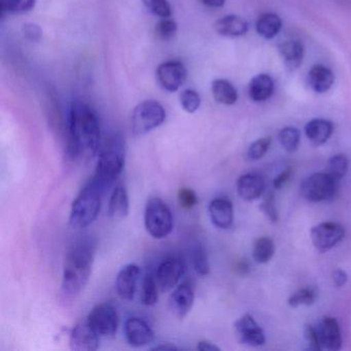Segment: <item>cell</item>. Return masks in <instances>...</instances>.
<instances>
[{
  "instance_id": "1",
  "label": "cell",
  "mask_w": 351,
  "mask_h": 351,
  "mask_svg": "<svg viewBox=\"0 0 351 351\" xmlns=\"http://www.w3.org/2000/svg\"><path fill=\"white\" fill-rule=\"evenodd\" d=\"M67 155L73 159H90L97 155L101 145V129L93 108L85 102L75 101L69 114Z\"/></svg>"
},
{
  "instance_id": "2",
  "label": "cell",
  "mask_w": 351,
  "mask_h": 351,
  "mask_svg": "<svg viewBox=\"0 0 351 351\" xmlns=\"http://www.w3.org/2000/svg\"><path fill=\"white\" fill-rule=\"evenodd\" d=\"M94 256L95 248L90 243L77 244L67 254L61 287L65 299H73L85 289L91 276Z\"/></svg>"
},
{
  "instance_id": "3",
  "label": "cell",
  "mask_w": 351,
  "mask_h": 351,
  "mask_svg": "<svg viewBox=\"0 0 351 351\" xmlns=\"http://www.w3.org/2000/svg\"><path fill=\"white\" fill-rule=\"evenodd\" d=\"M124 165V139L121 135H112L100 149L95 174L90 182H93L104 193L121 176Z\"/></svg>"
},
{
  "instance_id": "4",
  "label": "cell",
  "mask_w": 351,
  "mask_h": 351,
  "mask_svg": "<svg viewBox=\"0 0 351 351\" xmlns=\"http://www.w3.org/2000/svg\"><path fill=\"white\" fill-rule=\"evenodd\" d=\"M102 192L90 182L71 205L69 223L73 229L89 227L97 219L101 209Z\"/></svg>"
},
{
  "instance_id": "5",
  "label": "cell",
  "mask_w": 351,
  "mask_h": 351,
  "mask_svg": "<svg viewBox=\"0 0 351 351\" xmlns=\"http://www.w3.org/2000/svg\"><path fill=\"white\" fill-rule=\"evenodd\" d=\"M145 226L147 233L156 239L167 237L173 229V217L169 206L162 199L153 197L145 205Z\"/></svg>"
},
{
  "instance_id": "6",
  "label": "cell",
  "mask_w": 351,
  "mask_h": 351,
  "mask_svg": "<svg viewBox=\"0 0 351 351\" xmlns=\"http://www.w3.org/2000/svg\"><path fill=\"white\" fill-rule=\"evenodd\" d=\"M166 120V112L159 102L145 100L133 110L131 114V130L139 136L155 130Z\"/></svg>"
},
{
  "instance_id": "7",
  "label": "cell",
  "mask_w": 351,
  "mask_h": 351,
  "mask_svg": "<svg viewBox=\"0 0 351 351\" xmlns=\"http://www.w3.org/2000/svg\"><path fill=\"white\" fill-rule=\"evenodd\" d=\"M338 182L328 172H318L308 176L300 186V194L309 202H322L334 198Z\"/></svg>"
},
{
  "instance_id": "8",
  "label": "cell",
  "mask_w": 351,
  "mask_h": 351,
  "mask_svg": "<svg viewBox=\"0 0 351 351\" xmlns=\"http://www.w3.org/2000/svg\"><path fill=\"white\" fill-rule=\"evenodd\" d=\"M88 322L100 337H112L116 335L120 324L118 311L108 303L98 304L90 312Z\"/></svg>"
},
{
  "instance_id": "9",
  "label": "cell",
  "mask_w": 351,
  "mask_h": 351,
  "mask_svg": "<svg viewBox=\"0 0 351 351\" xmlns=\"http://www.w3.org/2000/svg\"><path fill=\"white\" fill-rule=\"evenodd\" d=\"M345 230L340 223L324 221L314 226L310 232L314 247L319 252L332 250L344 238Z\"/></svg>"
},
{
  "instance_id": "10",
  "label": "cell",
  "mask_w": 351,
  "mask_h": 351,
  "mask_svg": "<svg viewBox=\"0 0 351 351\" xmlns=\"http://www.w3.org/2000/svg\"><path fill=\"white\" fill-rule=\"evenodd\" d=\"M158 83L168 92H176L182 88L186 80V69L180 61H167L158 67Z\"/></svg>"
},
{
  "instance_id": "11",
  "label": "cell",
  "mask_w": 351,
  "mask_h": 351,
  "mask_svg": "<svg viewBox=\"0 0 351 351\" xmlns=\"http://www.w3.org/2000/svg\"><path fill=\"white\" fill-rule=\"evenodd\" d=\"M186 272V266L180 258H168L158 267L156 280L161 291H169L176 287Z\"/></svg>"
},
{
  "instance_id": "12",
  "label": "cell",
  "mask_w": 351,
  "mask_h": 351,
  "mask_svg": "<svg viewBox=\"0 0 351 351\" xmlns=\"http://www.w3.org/2000/svg\"><path fill=\"white\" fill-rule=\"evenodd\" d=\"M234 330H235L236 338L241 344L258 347L262 346L266 342L264 330L250 314H245L236 320L234 324Z\"/></svg>"
},
{
  "instance_id": "13",
  "label": "cell",
  "mask_w": 351,
  "mask_h": 351,
  "mask_svg": "<svg viewBox=\"0 0 351 351\" xmlns=\"http://www.w3.org/2000/svg\"><path fill=\"white\" fill-rule=\"evenodd\" d=\"M100 336L92 328L87 318L80 322L69 338V346L73 351H94L99 347Z\"/></svg>"
},
{
  "instance_id": "14",
  "label": "cell",
  "mask_w": 351,
  "mask_h": 351,
  "mask_svg": "<svg viewBox=\"0 0 351 351\" xmlns=\"http://www.w3.org/2000/svg\"><path fill=\"white\" fill-rule=\"evenodd\" d=\"M127 342L133 347H143L151 344L155 339V332L143 318L130 317L124 326Z\"/></svg>"
},
{
  "instance_id": "15",
  "label": "cell",
  "mask_w": 351,
  "mask_h": 351,
  "mask_svg": "<svg viewBox=\"0 0 351 351\" xmlns=\"http://www.w3.org/2000/svg\"><path fill=\"white\" fill-rule=\"evenodd\" d=\"M322 349L339 350L342 346V336L338 322L330 316H324L315 326Z\"/></svg>"
},
{
  "instance_id": "16",
  "label": "cell",
  "mask_w": 351,
  "mask_h": 351,
  "mask_svg": "<svg viewBox=\"0 0 351 351\" xmlns=\"http://www.w3.org/2000/svg\"><path fill=\"white\" fill-rule=\"evenodd\" d=\"M195 293L193 287L182 283L176 287L169 298V307L172 313L178 318H184L194 305Z\"/></svg>"
},
{
  "instance_id": "17",
  "label": "cell",
  "mask_w": 351,
  "mask_h": 351,
  "mask_svg": "<svg viewBox=\"0 0 351 351\" xmlns=\"http://www.w3.org/2000/svg\"><path fill=\"white\" fill-rule=\"evenodd\" d=\"M209 217L215 227L227 230L233 225V203L226 197L213 199L208 207Z\"/></svg>"
},
{
  "instance_id": "18",
  "label": "cell",
  "mask_w": 351,
  "mask_h": 351,
  "mask_svg": "<svg viewBox=\"0 0 351 351\" xmlns=\"http://www.w3.org/2000/svg\"><path fill=\"white\" fill-rule=\"evenodd\" d=\"M141 268L136 264H128L121 269L117 276L116 287L122 299L131 301L134 298Z\"/></svg>"
},
{
  "instance_id": "19",
  "label": "cell",
  "mask_w": 351,
  "mask_h": 351,
  "mask_svg": "<svg viewBox=\"0 0 351 351\" xmlns=\"http://www.w3.org/2000/svg\"><path fill=\"white\" fill-rule=\"evenodd\" d=\"M265 191V180L260 174L246 173L237 180V193L245 201L260 198Z\"/></svg>"
},
{
  "instance_id": "20",
  "label": "cell",
  "mask_w": 351,
  "mask_h": 351,
  "mask_svg": "<svg viewBox=\"0 0 351 351\" xmlns=\"http://www.w3.org/2000/svg\"><path fill=\"white\" fill-rule=\"evenodd\" d=\"M248 23L236 15L226 16L217 20L215 24V30L219 36L225 38H240L248 32Z\"/></svg>"
},
{
  "instance_id": "21",
  "label": "cell",
  "mask_w": 351,
  "mask_h": 351,
  "mask_svg": "<svg viewBox=\"0 0 351 351\" xmlns=\"http://www.w3.org/2000/svg\"><path fill=\"white\" fill-rule=\"evenodd\" d=\"M278 52L285 69L293 71L299 69L303 62L304 47L299 40H287L278 46Z\"/></svg>"
},
{
  "instance_id": "22",
  "label": "cell",
  "mask_w": 351,
  "mask_h": 351,
  "mask_svg": "<svg viewBox=\"0 0 351 351\" xmlns=\"http://www.w3.org/2000/svg\"><path fill=\"white\" fill-rule=\"evenodd\" d=\"M307 82L309 87L315 93H326L334 85L335 75L328 67L324 65H314L308 73Z\"/></svg>"
},
{
  "instance_id": "23",
  "label": "cell",
  "mask_w": 351,
  "mask_h": 351,
  "mask_svg": "<svg viewBox=\"0 0 351 351\" xmlns=\"http://www.w3.org/2000/svg\"><path fill=\"white\" fill-rule=\"evenodd\" d=\"M274 81L266 73L252 77L248 85V95L254 102L267 101L274 92Z\"/></svg>"
},
{
  "instance_id": "24",
  "label": "cell",
  "mask_w": 351,
  "mask_h": 351,
  "mask_svg": "<svg viewBox=\"0 0 351 351\" xmlns=\"http://www.w3.org/2000/svg\"><path fill=\"white\" fill-rule=\"evenodd\" d=\"M129 196L127 189L122 184H119L112 191V196L108 202V217L112 219H122L129 213Z\"/></svg>"
},
{
  "instance_id": "25",
  "label": "cell",
  "mask_w": 351,
  "mask_h": 351,
  "mask_svg": "<svg viewBox=\"0 0 351 351\" xmlns=\"http://www.w3.org/2000/svg\"><path fill=\"white\" fill-rule=\"evenodd\" d=\"M334 126L330 121L324 119H314L306 124L305 133L312 143L315 145H322L332 136Z\"/></svg>"
},
{
  "instance_id": "26",
  "label": "cell",
  "mask_w": 351,
  "mask_h": 351,
  "mask_svg": "<svg viewBox=\"0 0 351 351\" xmlns=\"http://www.w3.org/2000/svg\"><path fill=\"white\" fill-rule=\"evenodd\" d=\"M282 27L280 17L274 13H264L256 20V29L265 40L274 38Z\"/></svg>"
},
{
  "instance_id": "27",
  "label": "cell",
  "mask_w": 351,
  "mask_h": 351,
  "mask_svg": "<svg viewBox=\"0 0 351 351\" xmlns=\"http://www.w3.org/2000/svg\"><path fill=\"white\" fill-rule=\"evenodd\" d=\"M213 97L219 104L233 106L237 102L238 92L227 80L217 79L211 85Z\"/></svg>"
},
{
  "instance_id": "28",
  "label": "cell",
  "mask_w": 351,
  "mask_h": 351,
  "mask_svg": "<svg viewBox=\"0 0 351 351\" xmlns=\"http://www.w3.org/2000/svg\"><path fill=\"white\" fill-rule=\"evenodd\" d=\"M36 0H0V10L5 15H23L34 9Z\"/></svg>"
},
{
  "instance_id": "29",
  "label": "cell",
  "mask_w": 351,
  "mask_h": 351,
  "mask_svg": "<svg viewBox=\"0 0 351 351\" xmlns=\"http://www.w3.org/2000/svg\"><path fill=\"white\" fill-rule=\"evenodd\" d=\"M274 252L275 245L273 240L268 237H262L254 243L252 256L254 260L258 264H266L273 258Z\"/></svg>"
},
{
  "instance_id": "30",
  "label": "cell",
  "mask_w": 351,
  "mask_h": 351,
  "mask_svg": "<svg viewBox=\"0 0 351 351\" xmlns=\"http://www.w3.org/2000/svg\"><path fill=\"white\" fill-rule=\"evenodd\" d=\"M157 280L156 277L151 274L147 275L143 279V287H141V301L143 305L153 306L157 303L159 300V293H158Z\"/></svg>"
},
{
  "instance_id": "31",
  "label": "cell",
  "mask_w": 351,
  "mask_h": 351,
  "mask_svg": "<svg viewBox=\"0 0 351 351\" xmlns=\"http://www.w3.org/2000/svg\"><path fill=\"white\" fill-rule=\"evenodd\" d=\"M349 161L346 156L339 154V155L332 156L328 163V173L332 178H334L337 182L342 180L346 176L348 171Z\"/></svg>"
},
{
  "instance_id": "32",
  "label": "cell",
  "mask_w": 351,
  "mask_h": 351,
  "mask_svg": "<svg viewBox=\"0 0 351 351\" xmlns=\"http://www.w3.org/2000/svg\"><path fill=\"white\" fill-rule=\"evenodd\" d=\"M279 143L289 153L297 151L300 145V132L295 127H285L278 134Z\"/></svg>"
},
{
  "instance_id": "33",
  "label": "cell",
  "mask_w": 351,
  "mask_h": 351,
  "mask_svg": "<svg viewBox=\"0 0 351 351\" xmlns=\"http://www.w3.org/2000/svg\"><path fill=\"white\" fill-rule=\"evenodd\" d=\"M193 266L195 271L201 276L208 274L210 267H209L208 256L204 246L201 243H197L193 248L192 252Z\"/></svg>"
},
{
  "instance_id": "34",
  "label": "cell",
  "mask_w": 351,
  "mask_h": 351,
  "mask_svg": "<svg viewBox=\"0 0 351 351\" xmlns=\"http://www.w3.org/2000/svg\"><path fill=\"white\" fill-rule=\"evenodd\" d=\"M316 293L311 287H304L293 293L289 297V305L291 307H299V306H309L315 302Z\"/></svg>"
},
{
  "instance_id": "35",
  "label": "cell",
  "mask_w": 351,
  "mask_h": 351,
  "mask_svg": "<svg viewBox=\"0 0 351 351\" xmlns=\"http://www.w3.org/2000/svg\"><path fill=\"white\" fill-rule=\"evenodd\" d=\"M145 7L157 17L170 18L171 17V7L168 0H143Z\"/></svg>"
},
{
  "instance_id": "36",
  "label": "cell",
  "mask_w": 351,
  "mask_h": 351,
  "mask_svg": "<svg viewBox=\"0 0 351 351\" xmlns=\"http://www.w3.org/2000/svg\"><path fill=\"white\" fill-rule=\"evenodd\" d=\"M178 24L170 18H163L156 25V34L162 40H170L176 36Z\"/></svg>"
},
{
  "instance_id": "37",
  "label": "cell",
  "mask_w": 351,
  "mask_h": 351,
  "mask_svg": "<svg viewBox=\"0 0 351 351\" xmlns=\"http://www.w3.org/2000/svg\"><path fill=\"white\" fill-rule=\"evenodd\" d=\"M182 108L189 114H194L201 106L200 95L194 90H184L180 96Z\"/></svg>"
},
{
  "instance_id": "38",
  "label": "cell",
  "mask_w": 351,
  "mask_h": 351,
  "mask_svg": "<svg viewBox=\"0 0 351 351\" xmlns=\"http://www.w3.org/2000/svg\"><path fill=\"white\" fill-rule=\"evenodd\" d=\"M271 143H272V139L270 137H263V138L258 139V141L252 143L247 149L248 159L252 160V161L262 159L270 149Z\"/></svg>"
},
{
  "instance_id": "39",
  "label": "cell",
  "mask_w": 351,
  "mask_h": 351,
  "mask_svg": "<svg viewBox=\"0 0 351 351\" xmlns=\"http://www.w3.org/2000/svg\"><path fill=\"white\" fill-rule=\"evenodd\" d=\"M178 198L180 206L186 209L193 208L198 203L196 193L188 188L180 189L178 191Z\"/></svg>"
},
{
  "instance_id": "40",
  "label": "cell",
  "mask_w": 351,
  "mask_h": 351,
  "mask_svg": "<svg viewBox=\"0 0 351 351\" xmlns=\"http://www.w3.org/2000/svg\"><path fill=\"white\" fill-rule=\"evenodd\" d=\"M260 208L271 221H274V223L277 221L278 215H277L276 207H275L274 205V197H273L272 193H270V194L265 197Z\"/></svg>"
},
{
  "instance_id": "41",
  "label": "cell",
  "mask_w": 351,
  "mask_h": 351,
  "mask_svg": "<svg viewBox=\"0 0 351 351\" xmlns=\"http://www.w3.org/2000/svg\"><path fill=\"white\" fill-rule=\"evenodd\" d=\"M304 334H305V339L306 342H307L308 344V349L314 351L322 350L315 326H310V324L309 326H306Z\"/></svg>"
},
{
  "instance_id": "42",
  "label": "cell",
  "mask_w": 351,
  "mask_h": 351,
  "mask_svg": "<svg viewBox=\"0 0 351 351\" xmlns=\"http://www.w3.org/2000/svg\"><path fill=\"white\" fill-rule=\"evenodd\" d=\"M23 34L30 42H38L42 38L43 30L40 26L34 23L24 24Z\"/></svg>"
},
{
  "instance_id": "43",
  "label": "cell",
  "mask_w": 351,
  "mask_h": 351,
  "mask_svg": "<svg viewBox=\"0 0 351 351\" xmlns=\"http://www.w3.org/2000/svg\"><path fill=\"white\" fill-rule=\"evenodd\" d=\"M291 174H293V168L289 167L287 169L283 170L278 176L274 180V186L275 189H280L289 182V178H291Z\"/></svg>"
},
{
  "instance_id": "44",
  "label": "cell",
  "mask_w": 351,
  "mask_h": 351,
  "mask_svg": "<svg viewBox=\"0 0 351 351\" xmlns=\"http://www.w3.org/2000/svg\"><path fill=\"white\" fill-rule=\"evenodd\" d=\"M347 278H348V276H347L346 272L342 270V269H338V270L332 273V280H334V283L337 287H343L347 282Z\"/></svg>"
},
{
  "instance_id": "45",
  "label": "cell",
  "mask_w": 351,
  "mask_h": 351,
  "mask_svg": "<svg viewBox=\"0 0 351 351\" xmlns=\"http://www.w3.org/2000/svg\"><path fill=\"white\" fill-rule=\"evenodd\" d=\"M197 349L201 351H219L221 348L210 341L202 340L198 342Z\"/></svg>"
},
{
  "instance_id": "46",
  "label": "cell",
  "mask_w": 351,
  "mask_h": 351,
  "mask_svg": "<svg viewBox=\"0 0 351 351\" xmlns=\"http://www.w3.org/2000/svg\"><path fill=\"white\" fill-rule=\"evenodd\" d=\"M234 269H235L238 274L245 275L246 273H248V271H250V265H248V263L245 262V261H240V262H238L237 264L235 265Z\"/></svg>"
},
{
  "instance_id": "47",
  "label": "cell",
  "mask_w": 351,
  "mask_h": 351,
  "mask_svg": "<svg viewBox=\"0 0 351 351\" xmlns=\"http://www.w3.org/2000/svg\"><path fill=\"white\" fill-rule=\"evenodd\" d=\"M200 1L209 8H221L226 3V0H200Z\"/></svg>"
},
{
  "instance_id": "48",
  "label": "cell",
  "mask_w": 351,
  "mask_h": 351,
  "mask_svg": "<svg viewBox=\"0 0 351 351\" xmlns=\"http://www.w3.org/2000/svg\"><path fill=\"white\" fill-rule=\"evenodd\" d=\"M152 350H178V347L174 346V345L171 344H165V345H158V346L154 347L152 348Z\"/></svg>"
}]
</instances>
